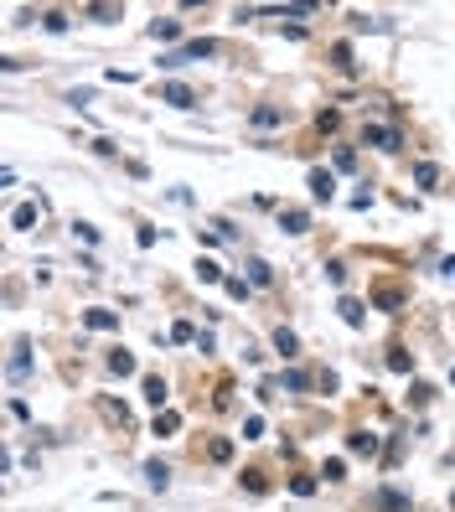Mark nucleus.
<instances>
[{"label": "nucleus", "mask_w": 455, "mask_h": 512, "mask_svg": "<svg viewBox=\"0 0 455 512\" xmlns=\"http://www.w3.org/2000/svg\"><path fill=\"white\" fill-rule=\"evenodd\" d=\"M212 52H218V42H187V47H181V52H171L166 57V68H181V63H192V57H212Z\"/></svg>", "instance_id": "f257e3e1"}, {"label": "nucleus", "mask_w": 455, "mask_h": 512, "mask_svg": "<svg viewBox=\"0 0 455 512\" xmlns=\"http://www.w3.org/2000/svg\"><path fill=\"white\" fill-rule=\"evenodd\" d=\"M161 99L176 104V109H192V104H197V94H192L187 83H166V88H161Z\"/></svg>", "instance_id": "f03ea898"}, {"label": "nucleus", "mask_w": 455, "mask_h": 512, "mask_svg": "<svg viewBox=\"0 0 455 512\" xmlns=\"http://www.w3.org/2000/svg\"><path fill=\"white\" fill-rule=\"evenodd\" d=\"M145 481H150L156 492H166V487H171V466H166V461H145Z\"/></svg>", "instance_id": "7ed1b4c3"}, {"label": "nucleus", "mask_w": 455, "mask_h": 512, "mask_svg": "<svg viewBox=\"0 0 455 512\" xmlns=\"http://www.w3.org/2000/svg\"><path fill=\"white\" fill-rule=\"evenodd\" d=\"M331 192H337L331 171H311V197H316V202H331Z\"/></svg>", "instance_id": "20e7f679"}, {"label": "nucleus", "mask_w": 455, "mask_h": 512, "mask_svg": "<svg viewBox=\"0 0 455 512\" xmlns=\"http://www.w3.org/2000/svg\"><path fill=\"white\" fill-rule=\"evenodd\" d=\"M140 394L156 404V414H161V409H166V378H145V383H140Z\"/></svg>", "instance_id": "39448f33"}, {"label": "nucleus", "mask_w": 455, "mask_h": 512, "mask_svg": "<svg viewBox=\"0 0 455 512\" xmlns=\"http://www.w3.org/2000/svg\"><path fill=\"white\" fill-rule=\"evenodd\" d=\"M352 456H378V435H368V430H352Z\"/></svg>", "instance_id": "423d86ee"}, {"label": "nucleus", "mask_w": 455, "mask_h": 512, "mask_svg": "<svg viewBox=\"0 0 455 512\" xmlns=\"http://www.w3.org/2000/svg\"><path fill=\"white\" fill-rule=\"evenodd\" d=\"M280 228H285V233H306V228H311V218L300 213V207H285V213H280Z\"/></svg>", "instance_id": "0eeeda50"}, {"label": "nucleus", "mask_w": 455, "mask_h": 512, "mask_svg": "<svg viewBox=\"0 0 455 512\" xmlns=\"http://www.w3.org/2000/svg\"><path fill=\"white\" fill-rule=\"evenodd\" d=\"M109 373H119V378H130V373H135V357H130L125 347H114V352H109Z\"/></svg>", "instance_id": "6e6552de"}, {"label": "nucleus", "mask_w": 455, "mask_h": 512, "mask_svg": "<svg viewBox=\"0 0 455 512\" xmlns=\"http://www.w3.org/2000/svg\"><path fill=\"white\" fill-rule=\"evenodd\" d=\"M37 218H42V207H37V202H21L16 213H11V228H32Z\"/></svg>", "instance_id": "1a4fd4ad"}, {"label": "nucleus", "mask_w": 455, "mask_h": 512, "mask_svg": "<svg viewBox=\"0 0 455 512\" xmlns=\"http://www.w3.org/2000/svg\"><path fill=\"white\" fill-rule=\"evenodd\" d=\"M150 37H156V42H176L181 37V21H171V16L166 21H150Z\"/></svg>", "instance_id": "9d476101"}, {"label": "nucleus", "mask_w": 455, "mask_h": 512, "mask_svg": "<svg viewBox=\"0 0 455 512\" xmlns=\"http://www.w3.org/2000/svg\"><path fill=\"white\" fill-rule=\"evenodd\" d=\"M176 430H181V414H176V409H161V414H156V435L166 440V435H176Z\"/></svg>", "instance_id": "9b49d317"}, {"label": "nucleus", "mask_w": 455, "mask_h": 512, "mask_svg": "<svg viewBox=\"0 0 455 512\" xmlns=\"http://www.w3.org/2000/svg\"><path fill=\"white\" fill-rule=\"evenodd\" d=\"M368 140H373L378 150H399V145H404V135H399V130H368Z\"/></svg>", "instance_id": "f8f14e48"}, {"label": "nucleus", "mask_w": 455, "mask_h": 512, "mask_svg": "<svg viewBox=\"0 0 455 512\" xmlns=\"http://www.w3.org/2000/svg\"><path fill=\"white\" fill-rule=\"evenodd\" d=\"M83 321L94 326V331H114V326H119V316H114V311H88Z\"/></svg>", "instance_id": "ddd939ff"}, {"label": "nucleus", "mask_w": 455, "mask_h": 512, "mask_svg": "<svg viewBox=\"0 0 455 512\" xmlns=\"http://www.w3.org/2000/svg\"><path fill=\"white\" fill-rule=\"evenodd\" d=\"M414 182H419V187H435V182H440V171H435L430 161H419V166H414Z\"/></svg>", "instance_id": "4468645a"}, {"label": "nucleus", "mask_w": 455, "mask_h": 512, "mask_svg": "<svg viewBox=\"0 0 455 512\" xmlns=\"http://www.w3.org/2000/svg\"><path fill=\"white\" fill-rule=\"evenodd\" d=\"M254 125H259V130H275V125H280V109H269V104L254 109Z\"/></svg>", "instance_id": "2eb2a0df"}, {"label": "nucleus", "mask_w": 455, "mask_h": 512, "mask_svg": "<svg viewBox=\"0 0 455 512\" xmlns=\"http://www.w3.org/2000/svg\"><path fill=\"white\" fill-rule=\"evenodd\" d=\"M275 347H280L285 357H295V347H300V342H295V331H290V326H280V331H275Z\"/></svg>", "instance_id": "dca6fc26"}, {"label": "nucleus", "mask_w": 455, "mask_h": 512, "mask_svg": "<svg viewBox=\"0 0 455 512\" xmlns=\"http://www.w3.org/2000/svg\"><path fill=\"white\" fill-rule=\"evenodd\" d=\"M331 63H337L342 73H352V47H347V42H337V47H331Z\"/></svg>", "instance_id": "f3484780"}, {"label": "nucleus", "mask_w": 455, "mask_h": 512, "mask_svg": "<svg viewBox=\"0 0 455 512\" xmlns=\"http://www.w3.org/2000/svg\"><path fill=\"white\" fill-rule=\"evenodd\" d=\"M249 280H254V285H269V280H275V269H269L264 259H254V264H249Z\"/></svg>", "instance_id": "a211bd4d"}, {"label": "nucleus", "mask_w": 455, "mask_h": 512, "mask_svg": "<svg viewBox=\"0 0 455 512\" xmlns=\"http://www.w3.org/2000/svg\"><path fill=\"white\" fill-rule=\"evenodd\" d=\"M388 368H393V373H409L414 363H409V352H404V347H393V352H388Z\"/></svg>", "instance_id": "6ab92c4d"}, {"label": "nucleus", "mask_w": 455, "mask_h": 512, "mask_svg": "<svg viewBox=\"0 0 455 512\" xmlns=\"http://www.w3.org/2000/svg\"><path fill=\"white\" fill-rule=\"evenodd\" d=\"M207 456L223 466V461H233V445H228V440H212V445H207Z\"/></svg>", "instance_id": "aec40b11"}, {"label": "nucleus", "mask_w": 455, "mask_h": 512, "mask_svg": "<svg viewBox=\"0 0 455 512\" xmlns=\"http://www.w3.org/2000/svg\"><path fill=\"white\" fill-rule=\"evenodd\" d=\"M378 507H388V512H409V497H399V492H383V497H378Z\"/></svg>", "instance_id": "412c9836"}, {"label": "nucleus", "mask_w": 455, "mask_h": 512, "mask_svg": "<svg viewBox=\"0 0 455 512\" xmlns=\"http://www.w3.org/2000/svg\"><path fill=\"white\" fill-rule=\"evenodd\" d=\"M42 26L57 37V32H68V16H63V11H47V16H42Z\"/></svg>", "instance_id": "4be33fe9"}, {"label": "nucleus", "mask_w": 455, "mask_h": 512, "mask_svg": "<svg viewBox=\"0 0 455 512\" xmlns=\"http://www.w3.org/2000/svg\"><path fill=\"white\" fill-rule=\"evenodd\" d=\"M337 311H342V321H347V326H362V306H357V300H342Z\"/></svg>", "instance_id": "5701e85b"}, {"label": "nucleus", "mask_w": 455, "mask_h": 512, "mask_svg": "<svg viewBox=\"0 0 455 512\" xmlns=\"http://www.w3.org/2000/svg\"><path fill=\"white\" fill-rule=\"evenodd\" d=\"M197 275H202L207 285H218V280H223V269H218V264H212V259H202V264H197Z\"/></svg>", "instance_id": "b1692460"}, {"label": "nucleus", "mask_w": 455, "mask_h": 512, "mask_svg": "<svg viewBox=\"0 0 455 512\" xmlns=\"http://www.w3.org/2000/svg\"><path fill=\"white\" fill-rule=\"evenodd\" d=\"M83 16H94V21H119V6H88Z\"/></svg>", "instance_id": "393cba45"}, {"label": "nucleus", "mask_w": 455, "mask_h": 512, "mask_svg": "<svg viewBox=\"0 0 455 512\" xmlns=\"http://www.w3.org/2000/svg\"><path fill=\"white\" fill-rule=\"evenodd\" d=\"M316 125H321V130H337V125H342V114H337V109H321V114H316Z\"/></svg>", "instance_id": "a878e982"}, {"label": "nucleus", "mask_w": 455, "mask_h": 512, "mask_svg": "<svg viewBox=\"0 0 455 512\" xmlns=\"http://www.w3.org/2000/svg\"><path fill=\"white\" fill-rule=\"evenodd\" d=\"M171 342H197V331H192L187 321H176V326H171Z\"/></svg>", "instance_id": "bb28decb"}, {"label": "nucleus", "mask_w": 455, "mask_h": 512, "mask_svg": "<svg viewBox=\"0 0 455 512\" xmlns=\"http://www.w3.org/2000/svg\"><path fill=\"white\" fill-rule=\"evenodd\" d=\"M259 435H264V419L249 414V419H244V440H259Z\"/></svg>", "instance_id": "cd10ccee"}, {"label": "nucleus", "mask_w": 455, "mask_h": 512, "mask_svg": "<svg viewBox=\"0 0 455 512\" xmlns=\"http://www.w3.org/2000/svg\"><path fill=\"white\" fill-rule=\"evenodd\" d=\"M321 476H326V481H347V461H326Z\"/></svg>", "instance_id": "c85d7f7f"}, {"label": "nucleus", "mask_w": 455, "mask_h": 512, "mask_svg": "<svg viewBox=\"0 0 455 512\" xmlns=\"http://www.w3.org/2000/svg\"><path fill=\"white\" fill-rule=\"evenodd\" d=\"M223 285H228L233 300H249V285H244V280H223Z\"/></svg>", "instance_id": "c756f323"}, {"label": "nucleus", "mask_w": 455, "mask_h": 512, "mask_svg": "<svg viewBox=\"0 0 455 512\" xmlns=\"http://www.w3.org/2000/svg\"><path fill=\"white\" fill-rule=\"evenodd\" d=\"M244 487L249 492H264V471H244Z\"/></svg>", "instance_id": "7c9ffc66"}, {"label": "nucleus", "mask_w": 455, "mask_h": 512, "mask_svg": "<svg viewBox=\"0 0 455 512\" xmlns=\"http://www.w3.org/2000/svg\"><path fill=\"white\" fill-rule=\"evenodd\" d=\"M445 275H455V259H445Z\"/></svg>", "instance_id": "2f4dec72"}, {"label": "nucleus", "mask_w": 455, "mask_h": 512, "mask_svg": "<svg viewBox=\"0 0 455 512\" xmlns=\"http://www.w3.org/2000/svg\"><path fill=\"white\" fill-rule=\"evenodd\" d=\"M450 507H455V492H450Z\"/></svg>", "instance_id": "473e14b6"}, {"label": "nucleus", "mask_w": 455, "mask_h": 512, "mask_svg": "<svg viewBox=\"0 0 455 512\" xmlns=\"http://www.w3.org/2000/svg\"><path fill=\"white\" fill-rule=\"evenodd\" d=\"M450 383H455V373H450Z\"/></svg>", "instance_id": "72a5a7b5"}]
</instances>
